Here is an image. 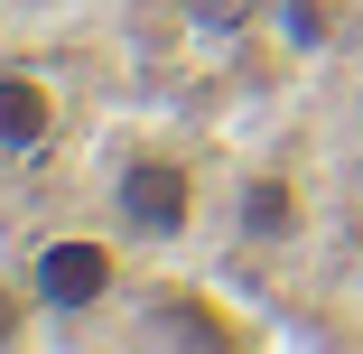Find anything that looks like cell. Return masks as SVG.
Listing matches in <instances>:
<instances>
[{
    "label": "cell",
    "instance_id": "obj_7",
    "mask_svg": "<svg viewBox=\"0 0 363 354\" xmlns=\"http://www.w3.org/2000/svg\"><path fill=\"white\" fill-rule=\"evenodd\" d=\"M279 10H289L279 28L298 38V47H326V38H335V10H326V0H279Z\"/></svg>",
    "mask_w": 363,
    "mask_h": 354
},
{
    "label": "cell",
    "instance_id": "obj_4",
    "mask_svg": "<svg viewBox=\"0 0 363 354\" xmlns=\"http://www.w3.org/2000/svg\"><path fill=\"white\" fill-rule=\"evenodd\" d=\"M233 233L261 243V252H270V243H298V233H308V187L289 177V168H270V159L242 168V187H233Z\"/></svg>",
    "mask_w": 363,
    "mask_h": 354
},
{
    "label": "cell",
    "instance_id": "obj_5",
    "mask_svg": "<svg viewBox=\"0 0 363 354\" xmlns=\"http://www.w3.org/2000/svg\"><path fill=\"white\" fill-rule=\"evenodd\" d=\"M56 121H65V103L38 65H0V159H38L56 140Z\"/></svg>",
    "mask_w": 363,
    "mask_h": 354
},
{
    "label": "cell",
    "instance_id": "obj_1",
    "mask_svg": "<svg viewBox=\"0 0 363 354\" xmlns=\"http://www.w3.org/2000/svg\"><path fill=\"white\" fill-rule=\"evenodd\" d=\"M103 215L121 243H186L196 215H205V177L186 150H168V140H112V159H103Z\"/></svg>",
    "mask_w": 363,
    "mask_h": 354
},
{
    "label": "cell",
    "instance_id": "obj_2",
    "mask_svg": "<svg viewBox=\"0 0 363 354\" xmlns=\"http://www.w3.org/2000/svg\"><path fill=\"white\" fill-rule=\"evenodd\" d=\"M28 289H38L47 317L112 308V289H121V252H112V233H47V243L28 252Z\"/></svg>",
    "mask_w": 363,
    "mask_h": 354
},
{
    "label": "cell",
    "instance_id": "obj_3",
    "mask_svg": "<svg viewBox=\"0 0 363 354\" xmlns=\"http://www.w3.org/2000/svg\"><path fill=\"white\" fill-rule=\"evenodd\" d=\"M121 336L130 345H242L252 317H233V299L214 289H140V317Z\"/></svg>",
    "mask_w": 363,
    "mask_h": 354
},
{
    "label": "cell",
    "instance_id": "obj_6",
    "mask_svg": "<svg viewBox=\"0 0 363 354\" xmlns=\"http://www.w3.org/2000/svg\"><path fill=\"white\" fill-rule=\"evenodd\" d=\"M38 317H47V308H38L28 280H0V345H28V336H38Z\"/></svg>",
    "mask_w": 363,
    "mask_h": 354
}]
</instances>
